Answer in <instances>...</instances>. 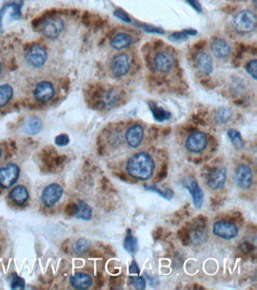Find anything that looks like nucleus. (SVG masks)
I'll return each instance as SVG.
<instances>
[{
  "label": "nucleus",
  "instance_id": "obj_21",
  "mask_svg": "<svg viewBox=\"0 0 257 290\" xmlns=\"http://www.w3.org/2000/svg\"><path fill=\"white\" fill-rule=\"evenodd\" d=\"M75 217L83 220H90L92 216V209L85 202L80 200L76 203V213Z\"/></svg>",
  "mask_w": 257,
  "mask_h": 290
},
{
  "label": "nucleus",
  "instance_id": "obj_41",
  "mask_svg": "<svg viewBox=\"0 0 257 290\" xmlns=\"http://www.w3.org/2000/svg\"><path fill=\"white\" fill-rule=\"evenodd\" d=\"M1 73H2V64L1 63H0V75H1Z\"/></svg>",
  "mask_w": 257,
  "mask_h": 290
},
{
  "label": "nucleus",
  "instance_id": "obj_1",
  "mask_svg": "<svg viewBox=\"0 0 257 290\" xmlns=\"http://www.w3.org/2000/svg\"><path fill=\"white\" fill-rule=\"evenodd\" d=\"M155 163L152 156L146 152L133 156L127 164L128 175L135 179L145 181L150 179L155 170Z\"/></svg>",
  "mask_w": 257,
  "mask_h": 290
},
{
  "label": "nucleus",
  "instance_id": "obj_33",
  "mask_svg": "<svg viewBox=\"0 0 257 290\" xmlns=\"http://www.w3.org/2000/svg\"><path fill=\"white\" fill-rule=\"evenodd\" d=\"M54 143L59 147H64L70 143V138L66 134L59 135L54 139Z\"/></svg>",
  "mask_w": 257,
  "mask_h": 290
},
{
  "label": "nucleus",
  "instance_id": "obj_35",
  "mask_svg": "<svg viewBox=\"0 0 257 290\" xmlns=\"http://www.w3.org/2000/svg\"><path fill=\"white\" fill-rule=\"evenodd\" d=\"M114 15L116 17L119 18V19L122 20V21L126 22V23H131V18L125 13V12L122 10H117L114 12Z\"/></svg>",
  "mask_w": 257,
  "mask_h": 290
},
{
  "label": "nucleus",
  "instance_id": "obj_10",
  "mask_svg": "<svg viewBox=\"0 0 257 290\" xmlns=\"http://www.w3.org/2000/svg\"><path fill=\"white\" fill-rule=\"evenodd\" d=\"M175 65V59L170 53L161 51L154 58V66L160 73H168Z\"/></svg>",
  "mask_w": 257,
  "mask_h": 290
},
{
  "label": "nucleus",
  "instance_id": "obj_17",
  "mask_svg": "<svg viewBox=\"0 0 257 290\" xmlns=\"http://www.w3.org/2000/svg\"><path fill=\"white\" fill-rule=\"evenodd\" d=\"M211 49L215 57L219 59H225L231 52L230 45L222 39L216 38L211 42Z\"/></svg>",
  "mask_w": 257,
  "mask_h": 290
},
{
  "label": "nucleus",
  "instance_id": "obj_18",
  "mask_svg": "<svg viewBox=\"0 0 257 290\" xmlns=\"http://www.w3.org/2000/svg\"><path fill=\"white\" fill-rule=\"evenodd\" d=\"M72 287L78 289H89L92 286L93 280L92 277L84 273H76L70 279Z\"/></svg>",
  "mask_w": 257,
  "mask_h": 290
},
{
  "label": "nucleus",
  "instance_id": "obj_14",
  "mask_svg": "<svg viewBox=\"0 0 257 290\" xmlns=\"http://www.w3.org/2000/svg\"><path fill=\"white\" fill-rule=\"evenodd\" d=\"M236 179L239 188L248 189L253 183V173L250 168L245 165L238 166L236 172Z\"/></svg>",
  "mask_w": 257,
  "mask_h": 290
},
{
  "label": "nucleus",
  "instance_id": "obj_37",
  "mask_svg": "<svg viewBox=\"0 0 257 290\" xmlns=\"http://www.w3.org/2000/svg\"><path fill=\"white\" fill-rule=\"evenodd\" d=\"M188 3L192 6V8L195 9V10L198 11V12H202V6H201L200 3H198V0H187Z\"/></svg>",
  "mask_w": 257,
  "mask_h": 290
},
{
  "label": "nucleus",
  "instance_id": "obj_29",
  "mask_svg": "<svg viewBox=\"0 0 257 290\" xmlns=\"http://www.w3.org/2000/svg\"><path fill=\"white\" fill-rule=\"evenodd\" d=\"M231 117V111L229 109H225V108H222V109L219 110V112L217 113L216 118H217L218 123H225L230 121Z\"/></svg>",
  "mask_w": 257,
  "mask_h": 290
},
{
  "label": "nucleus",
  "instance_id": "obj_15",
  "mask_svg": "<svg viewBox=\"0 0 257 290\" xmlns=\"http://www.w3.org/2000/svg\"><path fill=\"white\" fill-rule=\"evenodd\" d=\"M195 65L201 74L208 76L211 74L214 68L212 57L206 52L198 53L195 58Z\"/></svg>",
  "mask_w": 257,
  "mask_h": 290
},
{
  "label": "nucleus",
  "instance_id": "obj_7",
  "mask_svg": "<svg viewBox=\"0 0 257 290\" xmlns=\"http://www.w3.org/2000/svg\"><path fill=\"white\" fill-rule=\"evenodd\" d=\"M213 232L218 238L232 240L236 238L238 230L235 224L230 222H217L213 226Z\"/></svg>",
  "mask_w": 257,
  "mask_h": 290
},
{
  "label": "nucleus",
  "instance_id": "obj_19",
  "mask_svg": "<svg viewBox=\"0 0 257 290\" xmlns=\"http://www.w3.org/2000/svg\"><path fill=\"white\" fill-rule=\"evenodd\" d=\"M132 43V37L126 33H119L112 37L110 45L116 50H122L128 48Z\"/></svg>",
  "mask_w": 257,
  "mask_h": 290
},
{
  "label": "nucleus",
  "instance_id": "obj_40",
  "mask_svg": "<svg viewBox=\"0 0 257 290\" xmlns=\"http://www.w3.org/2000/svg\"><path fill=\"white\" fill-rule=\"evenodd\" d=\"M2 154H3V151H2L1 148H0V159H1Z\"/></svg>",
  "mask_w": 257,
  "mask_h": 290
},
{
  "label": "nucleus",
  "instance_id": "obj_34",
  "mask_svg": "<svg viewBox=\"0 0 257 290\" xmlns=\"http://www.w3.org/2000/svg\"><path fill=\"white\" fill-rule=\"evenodd\" d=\"M170 39L172 41H183V40H186L187 39V35L185 34L184 31L183 32L175 33V34L170 36Z\"/></svg>",
  "mask_w": 257,
  "mask_h": 290
},
{
  "label": "nucleus",
  "instance_id": "obj_16",
  "mask_svg": "<svg viewBox=\"0 0 257 290\" xmlns=\"http://www.w3.org/2000/svg\"><path fill=\"white\" fill-rule=\"evenodd\" d=\"M144 131L140 125H134L130 127L125 133L127 143L133 148H137L142 143Z\"/></svg>",
  "mask_w": 257,
  "mask_h": 290
},
{
  "label": "nucleus",
  "instance_id": "obj_39",
  "mask_svg": "<svg viewBox=\"0 0 257 290\" xmlns=\"http://www.w3.org/2000/svg\"><path fill=\"white\" fill-rule=\"evenodd\" d=\"M185 34H186V35H191V36H195L197 34V32L195 31H194V30H186V31H184Z\"/></svg>",
  "mask_w": 257,
  "mask_h": 290
},
{
  "label": "nucleus",
  "instance_id": "obj_24",
  "mask_svg": "<svg viewBox=\"0 0 257 290\" xmlns=\"http://www.w3.org/2000/svg\"><path fill=\"white\" fill-rule=\"evenodd\" d=\"M138 247L137 238L132 236L131 230L128 229L125 241H124V248L129 253L134 254L138 251Z\"/></svg>",
  "mask_w": 257,
  "mask_h": 290
},
{
  "label": "nucleus",
  "instance_id": "obj_4",
  "mask_svg": "<svg viewBox=\"0 0 257 290\" xmlns=\"http://www.w3.org/2000/svg\"><path fill=\"white\" fill-rule=\"evenodd\" d=\"M20 169L14 164L0 169V187L8 189L13 186L19 178Z\"/></svg>",
  "mask_w": 257,
  "mask_h": 290
},
{
  "label": "nucleus",
  "instance_id": "obj_8",
  "mask_svg": "<svg viewBox=\"0 0 257 290\" xmlns=\"http://www.w3.org/2000/svg\"><path fill=\"white\" fill-rule=\"evenodd\" d=\"M64 29V23L59 18H49L42 25V34L48 39H55L59 37Z\"/></svg>",
  "mask_w": 257,
  "mask_h": 290
},
{
  "label": "nucleus",
  "instance_id": "obj_31",
  "mask_svg": "<svg viewBox=\"0 0 257 290\" xmlns=\"http://www.w3.org/2000/svg\"><path fill=\"white\" fill-rule=\"evenodd\" d=\"M25 288V280L19 276L15 274L12 281V289H23Z\"/></svg>",
  "mask_w": 257,
  "mask_h": 290
},
{
  "label": "nucleus",
  "instance_id": "obj_30",
  "mask_svg": "<svg viewBox=\"0 0 257 290\" xmlns=\"http://www.w3.org/2000/svg\"><path fill=\"white\" fill-rule=\"evenodd\" d=\"M130 280H131V284L135 289H146V281L142 277H131Z\"/></svg>",
  "mask_w": 257,
  "mask_h": 290
},
{
  "label": "nucleus",
  "instance_id": "obj_22",
  "mask_svg": "<svg viewBox=\"0 0 257 290\" xmlns=\"http://www.w3.org/2000/svg\"><path fill=\"white\" fill-rule=\"evenodd\" d=\"M42 127H43V125H42L40 119L37 118V117H31L25 124V131H26V134L35 136L42 131Z\"/></svg>",
  "mask_w": 257,
  "mask_h": 290
},
{
  "label": "nucleus",
  "instance_id": "obj_23",
  "mask_svg": "<svg viewBox=\"0 0 257 290\" xmlns=\"http://www.w3.org/2000/svg\"><path fill=\"white\" fill-rule=\"evenodd\" d=\"M14 92L12 86L8 84L0 86V108L9 104L13 98Z\"/></svg>",
  "mask_w": 257,
  "mask_h": 290
},
{
  "label": "nucleus",
  "instance_id": "obj_2",
  "mask_svg": "<svg viewBox=\"0 0 257 290\" xmlns=\"http://www.w3.org/2000/svg\"><path fill=\"white\" fill-rule=\"evenodd\" d=\"M233 27L241 34H248L256 29V15L248 10L238 12L233 19Z\"/></svg>",
  "mask_w": 257,
  "mask_h": 290
},
{
  "label": "nucleus",
  "instance_id": "obj_26",
  "mask_svg": "<svg viewBox=\"0 0 257 290\" xmlns=\"http://www.w3.org/2000/svg\"><path fill=\"white\" fill-rule=\"evenodd\" d=\"M150 108H151L155 120L158 122L165 121L170 117V113L164 111L162 108H158L156 104H150Z\"/></svg>",
  "mask_w": 257,
  "mask_h": 290
},
{
  "label": "nucleus",
  "instance_id": "obj_6",
  "mask_svg": "<svg viewBox=\"0 0 257 290\" xmlns=\"http://www.w3.org/2000/svg\"><path fill=\"white\" fill-rule=\"evenodd\" d=\"M208 145V137L202 131H196L189 136L186 142L188 150L192 153H200L206 148Z\"/></svg>",
  "mask_w": 257,
  "mask_h": 290
},
{
  "label": "nucleus",
  "instance_id": "obj_13",
  "mask_svg": "<svg viewBox=\"0 0 257 290\" xmlns=\"http://www.w3.org/2000/svg\"><path fill=\"white\" fill-rule=\"evenodd\" d=\"M185 188L190 193L195 208H200L204 202V192L199 186L198 181L193 178H188L184 181Z\"/></svg>",
  "mask_w": 257,
  "mask_h": 290
},
{
  "label": "nucleus",
  "instance_id": "obj_11",
  "mask_svg": "<svg viewBox=\"0 0 257 290\" xmlns=\"http://www.w3.org/2000/svg\"><path fill=\"white\" fill-rule=\"evenodd\" d=\"M34 94L36 100L39 102H48L54 97V86L48 81H42L37 85Z\"/></svg>",
  "mask_w": 257,
  "mask_h": 290
},
{
  "label": "nucleus",
  "instance_id": "obj_12",
  "mask_svg": "<svg viewBox=\"0 0 257 290\" xmlns=\"http://www.w3.org/2000/svg\"><path fill=\"white\" fill-rule=\"evenodd\" d=\"M226 174L225 168H217L211 170L207 178L208 187L212 190L221 189L225 184Z\"/></svg>",
  "mask_w": 257,
  "mask_h": 290
},
{
  "label": "nucleus",
  "instance_id": "obj_25",
  "mask_svg": "<svg viewBox=\"0 0 257 290\" xmlns=\"http://www.w3.org/2000/svg\"><path fill=\"white\" fill-rule=\"evenodd\" d=\"M227 134H228L229 138H230V141H231L235 148L237 149V150L243 149L244 146V141H243L241 134L238 130L231 128V129L229 130Z\"/></svg>",
  "mask_w": 257,
  "mask_h": 290
},
{
  "label": "nucleus",
  "instance_id": "obj_3",
  "mask_svg": "<svg viewBox=\"0 0 257 290\" xmlns=\"http://www.w3.org/2000/svg\"><path fill=\"white\" fill-rule=\"evenodd\" d=\"M109 68L114 77H123L131 68L129 56L125 53H120L114 56L111 60Z\"/></svg>",
  "mask_w": 257,
  "mask_h": 290
},
{
  "label": "nucleus",
  "instance_id": "obj_28",
  "mask_svg": "<svg viewBox=\"0 0 257 290\" xmlns=\"http://www.w3.org/2000/svg\"><path fill=\"white\" fill-rule=\"evenodd\" d=\"M145 189L147 191H153V192L156 193L158 195L162 197L163 198L167 199V200H170L174 197V191L172 190L168 189L166 191H160L155 186H145Z\"/></svg>",
  "mask_w": 257,
  "mask_h": 290
},
{
  "label": "nucleus",
  "instance_id": "obj_5",
  "mask_svg": "<svg viewBox=\"0 0 257 290\" xmlns=\"http://www.w3.org/2000/svg\"><path fill=\"white\" fill-rule=\"evenodd\" d=\"M63 194L64 190L62 187L58 184H51L42 191L41 200L45 207L51 208L59 201Z\"/></svg>",
  "mask_w": 257,
  "mask_h": 290
},
{
  "label": "nucleus",
  "instance_id": "obj_9",
  "mask_svg": "<svg viewBox=\"0 0 257 290\" xmlns=\"http://www.w3.org/2000/svg\"><path fill=\"white\" fill-rule=\"evenodd\" d=\"M47 53L43 48L39 46L31 48L26 54V61L30 66L40 68L47 61Z\"/></svg>",
  "mask_w": 257,
  "mask_h": 290
},
{
  "label": "nucleus",
  "instance_id": "obj_27",
  "mask_svg": "<svg viewBox=\"0 0 257 290\" xmlns=\"http://www.w3.org/2000/svg\"><path fill=\"white\" fill-rule=\"evenodd\" d=\"M91 247V243L88 240L81 238L78 240L73 245V252L77 255H84Z\"/></svg>",
  "mask_w": 257,
  "mask_h": 290
},
{
  "label": "nucleus",
  "instance_id": "obj_32",
  "mask_svg": "<svg viewBox=\"0 0 257 290\" xmlns=\"http://www.w3.org/2000/svg\"><path fill=\"white\" fill-rule=\"evenodd\" d=\"M246 70L247 73L252 76L254 80H256L257 75V62L255 60L250 61L246 66Z\"/></svg>",
  "mask_w": 257,
  "mask_h": 290
},
{
  "label": "nucleus",
  "instance_id": "obj_38",
  "mask_svg": "<svg viewBox=\"0 0 257 290\" xmlns=\"http://www.w3.org/2000/svg\"><path fill=\"white\" fill-rule=\"evenodd\" d=\"M129 271L131 274H139V269L135 261H133L131 263V266H130Z\"/></svg>",
  "mask_w": 257,
  "mask_h": 290
},
{
  "label": "nucleus",
  "instance_id": "obj_36",
  "mask_svg": "<svg viewBox=\"0 0 257 290\" xmlns=\"http://www.w3.org/2000/svg\"><path fill=\"white\" fill-rule=\"evenodd\" d=\"M76 203H70L68 206L66 207V213H67L68 216H74L75 213H76Z\"/></svg>",
  "mask_w": 257,
  "mask_h": 290
},
{
  "label": "nucleus",
  "instance_id": "obj_20",
  "mask_svg": "<svg viewBox=\"0 0 257 290\" xmlns=\"http://www.w3.org/2000/svg\"><path fill=\"white\" fill-rule=\"evenodd\" d=\"M9 197L15 202V204L21 206L27 202L29 199V193L24 186H18L12 189Z\"/></svg>",
  "mask_w": 257,
  "mask_h": 290
}]
</instances>
